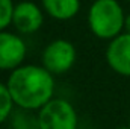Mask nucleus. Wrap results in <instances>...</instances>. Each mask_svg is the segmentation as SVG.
Returning a JSON list of instances; mask_svg holds the SVG:
<instances>
[{"mask_svg": "<svg viewBox=\"0 0 130 129\" xmlns=\"http://www.w3.org/2000/svg\"><path fill=\"white\" fill-rule=\"evenodd\" d=\"M6 85L14 103L21 109L42 108L55 91L52 73L39 65H20L14 68Z\"/></svg>", "mask_w": 130, "mask_h": 129, "instance_id": "nucleus-1", "label": "nucleus"}, {"mask_svg": "<svg viewBox=\"0 0 130 129\" xmlns=\"http://www.w3.org/2000/svg\"><path fill=\"white\" fill-rule=\"evenodd\" d=\"M88 24L101 40H112L126 28V15L117 0H95L88 11Z\"/></svg>", "mask_w": 130, "mask_h": 129, "instance_id": "nucleus-2", "label": "nucleus"}, {"mask_svg": "<svg viewBox=\"0 0 130 129\" xmlns=\"http://www.w3.org/2000/svg\"><path fill=\"white\" fill-rule=\"evenodd\" d=\"M38 122L41 129H76L77 114L70 102L50 99L39 111Z\"/></svg>", "mask_w": 130, "mask_h": 129, "instance_id": "nucleus-3", "label": "nucleus"}, {"mask_svg": "<svg viewBox=\"0 0 130 129\" xmlns=\"http://www.w3.org/2000/svg\"><path fill=\"white\" fill-rule=\"evenodd\" d=\"M76 61V49L67 40L52 41L42 52V65L52 74L68 71Z\"/></svg>", "mask_w": 130, "mask_h": 129, "instance_id": "nucleus-4", "label": "nucleus"}, {"mask_svg": "<svg viewBox=\"0 0 130 129\" xmlns=\"http://www.w3.org/2000/svg\"><path fill=\"white\" fill-rule=\"evenodd\" d=\"M26 44L15 33L0 31V70H14L26 58Z\"/></svg>", "mask_w": 130, "mask_h": 129, "instance_id": "nucleus-5", "label": "nucleus"}, {"mask_svg": "<svg viewBox=\"0 0 130 129\" xmlns=\"http://www.w3.org/2000/svg\"><path fill=\"white\" fill-rule=\"evenodd\" d=\"M106 61L118 74L130 76V32L120 33L110 40L106 50Z\"/></svg>", "mask_w": 130, "mask_h": 129, "instance_id": "nucleus-6", "label": "nucleus"}, {"mask_svg": "<svg viewBox=\"0 0 130 129\" xmlns=\"http://www.w3.org/2000/svg\"><path fill=\"white\" fill-rule=\"evenodd\" d=\"M42 23H44V15L36 3L24 0L15 5L12 14V24L18 32L33 33L42 26Z\"/></svg>", "mask_w": 130, "mask_h": 129, "instance_id": "nucleus-7", "label": "nucleus"}, {"mask_svg": "<svg viewBox=\"0 0 130 129\" xmlns=\"http://www.w3.org/2000/svg\"><path fill=\"white\" fill-rule=\"evenodd\" d=\"M44 11L55 20H70L77 15L80 0H41Z\"/></svg>", "mask_w": 130, "mask_h": 129, "instance_id": "nucleus-8", "label": "nucleus"}, {"mask_svg": "<svg viewBox=\"0 0 130 129\" xmlns=\"http://www.w3.org/2000/svg\"><path fill=\"white\" fill-rule=\"evenodd\" d=\"M12 129H41L38 117L35 119L32 114H26L24 111H18L14 115Z\"/></svg>", "mask_w": 130, "mask_h": 129, "instance_id": "nucleus-9", "label": "nucleus"}, {"mask_svg": "<svg viewBox=\"0 0 130 129\" xmlns=\"http://www.w3.org/2000/svg\"><path fill=\"white\" fill-rule=\"evenodd\" d=\"M12 105H14V100L8 90V85L0 82V123H3L9 117L12 111Z\"/></svg>", "mask_w": 130, "mask_h": 129, "instance_id": "nucleus-10", "label": "nucleus"}, {"mask_svg": "<svg viewBox=\"0 0 130 129\" xmlns=\"http://www.w3.org/2000/svg\"><path fill=\"white\" fill-rule=\"evenodd\" d=\"M14 8L15 5L12 0H0V31H5L9 24H12Z\"/></svg>", "mask_w": 130, "mask_h": 129, "instance_id": "nucleus-11", "label": "nucleus"}, {"mask_svg": "<svg viewBox=\"0 0 130 129\" xmlns=\"http://www.w3.org/2000/svg\"><path fill=\"white\" fill-rule=\"evenodd\" d=\"M126 32H130V14L126 17Z\"/></svg>", "mask_w": 130, "mask_h": 129, "instance_id": "nucleus-12", "label": "nucleus"}, {"mask_svg": "<svg viewBox=\"0 0 130 129\" xmlns=\"http://www.w3.org/2000/svg\"><path fill=\"white\" fill-rule=\"evenodd\" d=\"M118 129H130V126H129V128H118Z\"/></svg>", "mask_w": 130, "mask_h": 129, "instance_id": "nucleus-13", "label": "nucleus"}, {"mask_svg": "<svg viewBox=\"0 0 130 129\" xmlns=\"http://www.w3.org/2000/svg\"><path fill=\"white\" fill-rule=\"evenodd\" d=\"M127 2H130V0H127Z\"/></svg>", "mask_w": 130, "mask_h": 129, "instance_id": "nucleus-14", "label": "nucleus"}, {"mask_svg": "<svg viewBox=\"0 0 130 129\" xmlns=\"http://www.w3.org/2000/svg\"><path fill=\"white\" fill-rule=\"evenodd\" d=\"M129 126H130V125H129Z\"/></svg>", "mask_w": 130, "mask_h": 129, "instance_id": "nucleus-15", "label": "nucleus"}]
</instances>
